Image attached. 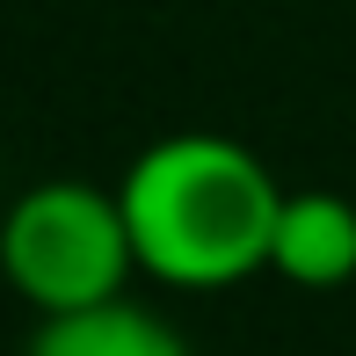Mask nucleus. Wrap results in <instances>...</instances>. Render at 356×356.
I'll use <instances>...</instances> for the list:
<instances>
[{"label":"nucleus","instance_id":"1","mask_svg":"<svg viewBox=\"0 0 356 356\" xmlns=\"http://www.w3.org/2000/svg\"><path fill=\"white\" fill-rule=\"evenodd\" d=\"M138 277L160 291H233L269 277L284 182L254 145L225 131H160L117 175Z\"/></svg>","mask_w":356,"mask_h":356},{"label":"nucleus","instance_id":"2","mask_svg":"<svg viewBox=\"0 0 356 356\" xmlns=\"http://www.w3.org/2000/svg\"><path fill=\"white\" fill-rule=\"evenodd\" d=\"M138 277V248L124 225L117 182L88 175H51L8 197L0 211V284L29 305L37 320L88 313V305L124 298Z\"/></svg>","mask_w":356,"mask_h":356},{"label":"nucleus","instance_id":"3","mask_svg":"<svg viewBox=\"0 0 356 356\" xmlns=\"http://www.w3.org/2000/svg\"><path fill=\"white\" fill-rule=\"evenodd\" d=\"M269 277L291 291H342L356 284V204L342 189H284L269 233Z\"/></svg>","mask_w":356,"mask_h":356},{"label":"nucleus","instance_id":"4","mask_svg":"<svg viewBox=\"0 0 356 356\" xmlns=\"http://www.w3.org/2000/svg\"><path fill=\"white\" fill-rule=\"evenodd\" d=\"M22 356H197L182 342L175 320H160L153 305H138L131 291L109 305H88V313H51L29 327Z\"/></svg>","mask_w":356,"mask_h":356}]
</instances>
